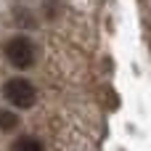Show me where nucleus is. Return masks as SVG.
I'll return each instance as SVG.
<instances>
[{
  "mask_svg": "<svg viewBox=\"0 0 151 151\" xmlns=\"http://www.w3.org/2000/svg\"><path fill=\"white\" fill-rule=\"evenodd\" d=\"M3 50H5V58H8L16 69H29V66L35 64V56H37L35 42H32L29 37H24V35L11 37V40L5 42Z\"/></svg>",
  "mask_w": 151,
  "mask_h": 151,
  "instance_id": "obj_1",
  "label": "nucleus"
},
{
  "mask_svg": "<svg viewBox=\"0 0 151 151\" xmlns=\"http://www.w3.org/2000/svg\"><path fill=\"white\" fill-rule=\"evenodd\" d=\"M3 93H5V98H8L16 109H32L35 101H37V90H35V85H32L29 80H24V77H13V80H8L5 88H3Z\"/></svg>",
  "mask_w": 151,
  "mask_h": 151,
  "instance_id": "obj_2",
  "label": "nucleus"
},
{
  "mask_svg": "<svg viewBox=\"0 0 151 151\" xmlns=\"http://www.w3.org/2000/svg\"><path fill=\"white\" fill-rule=\"evenodd\" d=\"M11 151H45V146H42L37 138H27V135H24V138H19V141L11 146Z\"/></svg>",
  "mask_w": 151,
  "mask_h": 151,
  "instance_id": "obj_3",
  "label": "nucleus"
},
{
  "mask_svg": "<svg viewBox=\"0 0 151 151\" xmlns=\"http://www.w3.org/2000/svg\"><path fill=\"white\" fill-rule=\"evenodd\" d=\"M19 125V117L8 109H0V130H13Z\"/></svg>",
  "mask_w": 151,
  "mask_h": 151,
  "instance_id": "obj_4",
  "label": "nucleus"
}]
</instances>
